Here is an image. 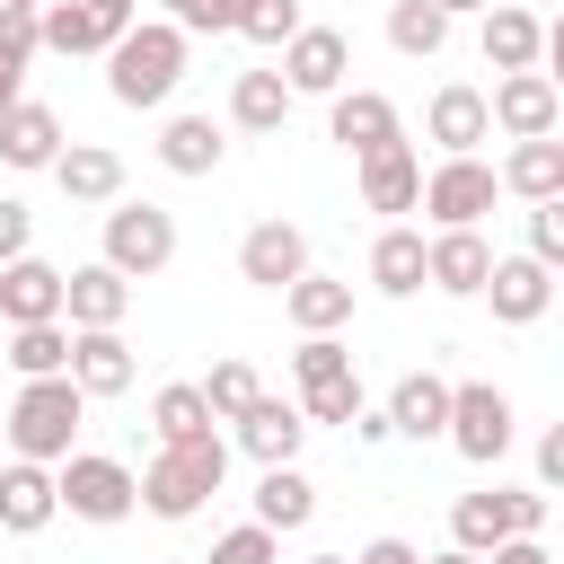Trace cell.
<instances>
[{
    "mask_svg": "<svg viewBox=\"0 0 564 564\" xmlns=\"http://www.w3.org/2000/svg\"><path fill=\"white\" fill-rule=\"evenodd\" d=\"M185 79V26L176 18H132L115 44H106V88L115 106H167Z\"/></svg>",
    "mask_w": 564,
    "mask_h": 564,
    "instance_id": "obj_1",
    "label": "cell"
},
{
    "mask_svg": "<svg viewBox=\"0 0 564 564\" xmlns=\"http://www.w3.org/2000/svg\"><path fill=\"white\" fill-rule=\"evenodd\" d=\"M229 476V441L203 432V441H159V458L141 467V511L150 520H194Z\"/></svg>",
    "mask_w": 564,
    "mask_h": 564,
    "instance_id": "obj_2",
    "label": "cell"
},
{
    "mask_svg": "<svg viewBox=\"0 0 564 564\" xmlns=\"http://www.w3.org/2000/svg\"><path fill=\"white\" fill-rule=\"evenodd\" d=\"M79 414H88V397H79L70 370L26 379L18 405H9V458H44V467H62V458L79 449Z\"/></svg>",
    "mask_w": 564,
    "mask_h": 564,
    "instance_id": "obj_3",
    "label": "cell"
},
{
    "mask_svg": "<svg viewBox=\"0 0 564 564\" xmlns=\"http://www.w3.org/2000/svg\"><path fill=\"white\" fill-rule=\"evenodd\" d=\"M53 485H62V511L88 520V529H115V520L141 511V476H132L123 458H106V449H70V458L53 467Z\"/></svg>",
    "mask_w": 564,
    "mask_h": 564,
    "instance_id": "obj_4",
    "label": "cell"
},
{
    "mask_svg": "<svg viewBox=\"0 0 564 564\" xmlns=\"http://www.w3.org/2000/svg\"><path fill=\"white\" fill-rule=\"evenodd\" d=\"M123 282H150V273H167L176 264V212L167 203H106V247H97Z\"/></svg>",
    "mask_w": 564,
    "mask_h": 564,
    "instance_id": "obj_5",
    "label": "cell"
},
{
    "mask_svg": "<svg viewBox=\"0 0 564 564\" xmlns=\"http://www.w3.org/2000/svg\"><path fill=\"white\" fill-rule=\"evenodd\" d=\"M467 467H494L511 449V397L494 379H449V432H441Z\"/></svg>",
    "mask_w": 564,
    "mask_h": 564,
    "instance_id": "obj_6",
    "label": "cell"
},
{
    "mask_svg": "<svg viewBox=\"0 0 564 564\" xmlns=\"http://www.w3.org/2000/svg\"><path fill=\"white\" fill-rule=\"evenodd\" d=\"M494 194H502V176L467 150V159L423 167V203H414V212H432V229H476V220L494 212Z\"/></svg>",
    "mask_w": 564,
    "mask_h": 564,
    "instance_id": "obj_7",
    "label": "cell"
},
{
    "mask_svg": "<svg viewBox=\"0 0 564 564\" xmlns=\"http://www.w3.org/2000/svg\"><path fill=\"white\" fill-rule=\"evenodd\" d=\"M485 106H494V132H502V141H538V132H555L564 88H555L546 70H494Z\"/></svg>",
    "mask_w": 564,
    "mask_h": 564,
    "instance_id": "obj_8",
    "label": "cell"
},
{
    "mask_svg": "<svg viewBox=\"0 0 564 564\" xmlns=\"http://www.w3.org/2000/svg\"><path fill=\"white\" fill-rule=\"evenodd\" d=\"M476 300H485L502 326H538V317L555 308V273L520 247V256H494V273H485V291H476Z\"/></svg>",
    "mask_w": 564,
    "mask_h": 564,
    "instance_id": "obj_9",
    "label": "cell"
},
{
    "mask_svg": "<svg viewBox=\"0 0 564 564\" xmlns=\"http://www.w3.org/2000/svg\"><path fill=\"white\" fill-rule=\"evenodd\" d=\"M423 141H432L441 159H467L476 141H494V106H485V88H467V79L432 88V106H423Z\"/></svg>",
    "mask_w": 564,
    "mask_h": 564,
    "instance_id": "obj_10",
    "label": "cell"
},
{
    "mask_svg": "<svg viewBox=\"0 0 564 564\" xmlns=\"http://www.w3.org/2000/svg\"><path fill=\"white\" fill-rule=\"evenodd\" d=\"M238 273H247L256 291H291V282L308 273V229H300V220H256V229L238 238Z\"/></svg>",
    "mask_w": 564,
    "mask_h": 564,
    "instance_id": "obj_11",
    "label": "cell"
},
{
    "mask_svg": "<svg viewBox=\"0 0 564 564\" xmlns=\"http://www.w3.org/2000/svg\"><path fill=\"white\" fill-rule=\"evenodd\" d=\"M53 520H62L53 467H44V458H9V467H0V538H35V529H53Z\"/></svg>",
    "mask_w": 564,
    "mask_h": 564,
    "instance_id": "obj_12",
    "label": "cell"
},
{
    "mask_svg": "<svg viewBox=\"0 0 564 564\" xmlns=\"http://www.w3.org/2000/svg\"><path fill=\"white\" fill-rule=\"evenodd\" d=\"M352 167H361V212H388V220H397V212H414V203H423V150H414V141L361 150Z\"/></svg>",
    "mask_w": 564,
    "mask_h": 564,
    "instance_id": "obj_13",
    "label": "cell"
},
{
    "mask_svg": "<svg viewBox=\"0 0 564 564\" xmlns=\"http://www.w3.org/2000/svg\"><path fill=\"white\" fill-rule=\"evenodd\" d=\"M132 344H123V326H70V379H79V397L97 405V397H123L132 388Z\"/></svg>",
    "mask_w": 564,
    "mask_h": 564,
    "instance_id": "obj_14",
    "label": "cell"
},
{
    "mask_svg": "<svg viewBox=\"0 0 564 564\" xmlns=\"http://www.w3.org/2000/svg\"><path fill=\"white\" fill-rule=\"evenodd\" d=\"M344 70H352V44H344L335 26H300V35L282 44V79H291V97H335Z\"/></svg>",
    "mask_w": 564,
    "mask_h": 564,
    "instance_id": "obj_15",
    "label": "cell"
},
{
    "mask_svg": "<svg viewBox=\"0 0 564 564\" xmlns=\"http://www.w3.org/2000/svg\"><path fill=\"white\" fill-rule=\"evenodd\" d=\"M62 282H70V273L44 264L35 247L9 256V264H0V317H9V326H44V317H62Z\"/></svg>",
    "mask_w": 564,
    "mask_h": 564,
    "instance_id": "obj_16",
    "label": "cell"
},
{
    "mask_svg": "<svg viewBox=\"0 0 564 564\" xmlns=\"http://www.w3.org/2000/svg\"><path fill=\"white\" fill-rule=\"evenodd\" d=\"M326 141H344V150L361 159V150L405 141V123H397V106H388L379 88H335V106H326Z\"/></svg>",
    "mask_w": 564,
    "mask_h": 564,
    "instance_id": "obj_17",
    "label": "cell"
},
{
    "mask_svg": "<svg viewBox=\"0 0 564 564\" xmlns=\"http://www.w3.org/2000/svg\"><path fill=\"white\" fill-rule=\"evenodd\" d=\"M423 273H432V291H449V300H476V291H485V273H494V247H485V229H432V247H423Z\"/></svg>",
    "mask_w": 564,
    "mask_h": 564,
    "instance_id": "obj_18",
    "label": "cell"
},
{
    "mask_svg": "<svg viewBox=\"0 0 564 564\" xmlns=\"http://www.w3.org/2000/svg\"><path fill=\"white\" fill-rule=\"evenodd\" d=\"M229 432H238V449H247L256 467H282V458H300V441H308V414H300L291 397H256V405H247Z\"/></svg>",
    "mask_w": 564,
    "mask_h": 564,
    "instance_id": "obj_19",
    "label": "cell"
},
{
    "mask_svg": "<svg viewBox=\"0 0 564 564\" xmlns=\"http://www.w3.org/2000/svg\"><path fill=\"white\" fill-rule=\"evenodd\" d=\"M53 159H62V115H53L44 97H18V106L0 115V167L35 176V167H53Z\"/></svg>",
    "mask_w": 564,
    "mask_h": 564,
    "instance_id": "obj_20",
    "label": "cell"
},
{
    "mask_svg": "<svg viewBox=\"0 0 564 564\" xmlns=\"http://www.w3.org/2000/svg\"><path fill=\"white\" fill-rule=\"evenodd\" d=\"M44 176L62 185V203H115V194H123V150H106V141H62V159H53Z\"/></svg>",
    "mask_w": 564,
    "mask_h": 564,
    "instance_id": "obj_21",
    "label": "cell"
},
{
    "mask_svg": "<svg viewBox=\"0 0 564 564\" xmlns=\"http://www.w3.org/2000/svg\"><path fill=\"white\" fill-rule=\"evenodd\" d=\"M123 308H132V282L97 256V264H70V282H62V326H123Z\"/></svg>",
    "mask_w": 564,
    "mask_h": 564,
    "instance_id": "obj_22",
    "label": "cell"
},
{
    "mask_svg": "<svg viewBox=\"0 0 564 564\" xmlns=\"http://www.w3.org/2000/svg\"><path fill=\"white\" fill-rule=\"evenodd\" d=\"M115 35H123V26H115V18H97L88 0H44V9H35V44H44V53H62V62L106 53Z\"/></svg>",
    "mask_w": 564,
    "mask_h": 564,
    "instance_id": "obj_23",
    "label": "cell"
},
{
    "mask_svg": "<svg viewBox=\"0 0 564 564\" xmlns=\"http://www.w3.org/2000/svg\"><path fill=\"white\" fill-rule=\"evenodd\" d=\"M476 44H485V70H538V53H546V18L494 0L485 26H476Z\"/></svg>",
    "mask_w": 564,
    "mask_h": 564,
    "instance_id": "obj_24",
    "label": "cell"
},
{
    "mask_svg": "<svg viewBox=\"0 0 564 564\" xmlns=\"http://www.w3.org/2000/svg\"><path fill=\"white\" fill-rule=\"evenodd\" d=\"M388 423H397V441H441L449 432V379L441 370H405L388 388Z\"/></svg>",
    "mask_w": 564,
    "mask_h": 564,
    "instance_id": "obj_25",
    "label": "cell"
},
{
    "mask_svg": "<svg viewBox=\"0 0 564 564\" xmlns=\"http://www.w3.org/2000/svg\"><path fill=\"white\" fill-rule=\"evenodd\" d=\"M423 229H405V220H388L379 238H370V291H388V300H414L432 273H423Z\"/></svg>",
    "mask_w": 564,
    "mask_h": 564,
    "instance_id": "obj_26",
    "label": "cell"
},
{
    "mask_svg": "<svg viewBox=\"0 0 564 564\" xmlns=\"http://www.w3.org/2000/svg\"><path fill=\"white\" fill-rule=\"evenodd\" d=\"M220 159H229V132L212 115H167V132H159V167L167 176H212Z\"/></svg>",
    "mask_w": 564,
    "mask_h": 564,
    "instance_id": "obj_27",
    "label": "cell"
},
{
    "mask_svg": "<svg viewBox=\"0 0 564 564\" xmlns=\"http://www.w3.org/2000/svg\"><path fill=\"white\" fill-rule=\"evenodd\" d=\"M282 317H291L300 335H335V326L352 317V282H344V273H317V264H308V273H300V282L282 291Z\"/></svg>",
    "mask_w": 564,
    "mask_h": 564,
    "instance_id": "obj_28",
    "label": "cell"
},
{
    "mask_svg": "<svg viewBox=\"0 0 564 564\" xmlns=\"http://www.w3.org/2000/svg\"><path fill=\"white\" fill-rule=\"evenodd\" d=\"M494 176H502V194H520V203H555V194H564V141H555V132L511 141V159H502Z\"/></svg>",
    "mask_w": 564,
    "mask_h": 564,
    "instance_id": "obj_29",
    "label": "cell"
},
{
    "mask_svg": "<svg viewBox=\"0 0 564 564\" xmlns=\"http://www.w3.org/2000/svg\"><path fill=\"white\" fill-rule=\"evenodd\" d=\"M229 123L238 132H282L291 123V79L282 70H238L229 79Z\"/></svg>",
    "mask_w": 564,
    "mask_h": 564,
    "instance_id": "obj_30",
    "label": "cell"
},
{
    "mask_svg": "<svg viewBox=\"0 0 564 564\" xmlns=\"http://www.w3.org/2000/svg\"><path fill=\"white\" fill-rule=\"evenodd\" d=\"M256 520H264L273 538H282V529H308V520H317V485H308L291 458L264 467V476H256Z\"/></svg>",
    "mask_w": 564,
    "mask_h": 564,
    "instance_id": "obj_31",
    "label": "cell"
},
{
    "mask_svg": "<svg viewBox=\"0 0 564 564\" xmlns=\"http://www.w3.org/2000/svg\"><path fill=\"white\" fill-rule=\"evenodd\" d=\"M150 432H159V441H203V432H220V414L203 405V379H167V388L150 397Z\"/></svg>",
    "mask_w": 564,
    "mask_h": 564,
    "instance_id": "obj_32",
    "label": "cell"
},
{
    "mask_svg": "<svg viewBox=\"0 0 564 564\" xmlns=\"http://www.w3.org/2000/svg\"><path fill=\"white\" fill-rule=\"evenodd\" d=\"M9 370H18V379H53V370H70V326H62V317H44V326H9Z\"/></svg>",
    "mask_w": 564,
    "mask_h": 564,
    "instance_id": "obj_33",
    "label": "cell"
},
{
    "mask_svg": "<svg viewBox=\"0 0 564 564\" xmlns=\"http://www.w3.org/2000/svg\"><path fill=\"white\" fill-rule=\"evenodd\" d=\"M502 538H511V520H502V485H494V494H458V502H449V546L494 555Z\"/></svg>",
    "mask_w": 564,
    "mask_h": 564,
    "instance_id": "obj_34",
    "label": "cell"
},
{
    "mask_svg": "<svg viewBox=\"0 0 564 564\" xmlns=\"http://www.w3.org/2000/svg\"><path fill=\"white\" fill-rule=\"evenodd\" d=\"M449 26H458V18L432 9V0H397V9H388V44H397L405 62H432V53L449 44Z\"/></svg>",
    "mask_w": 564,
    "mask_h": 564,
    "instance_id": "obj_35",
    "label": "cell"
},
{
    "mask_svg": "<svg viewBox=\"0 0 564 564\" xmlns=\"http://www.w3.org/2000/svg\"><path fill=\"white\" fill-rule=\"evenodd\" d=\"M256 397H264V379H256V361H238V352H229V361H212V379H203V405H212L220 423H238V414H247Z\"/></svg>",
    "mask_w": 564,
    "mask_h": 564,
    "instance_id": "obj_36",
    "label": "cell"
},
{
    "mask_svg": "<svg viewBox=\"0 0 564 564\" xmlns=\"http://www.w3.org/2000/svg\"><path fill=\"white\" fill-rule=\"evenodd\" d=\"M35 18H0V115L26 97V62H35Z\"/></svg>",
    "mask_w": 564,
    "mask_h": 564,
    "instance_id": "obj_37",
    "label": "cell"
},
{
    "mask_svg": "<svg viewBox=\"0 0 564 564\" xmlns=\"http://www.w3.org/2000/svg\"><path fill=\"white\" fill-rule=\"evenodd\" d=\"M361 405H370V397H361V379H352V370H335V379L300 388V414H308V423H352Z\"/></svg>",
    "mask_w": 564,
    "mask_h": 564,
    "instance_id": "obj_38",
    "label": "cell"
},
{
    "mask_svg": "<svg viewBox=\"0 0 564 564\" xmlns=\"http://www.w3.org/2000/svg\"><path fill=\"white\" fill-rule=\"evenodd\" d=\"M203 564H282V538L264 529V520H238V529H220L212 538V555Z\"/></svg>",
    "mask_w": 564,
    "mask_h": 564,
    "instance_id": "obj_39",
    "label": "cell"
},
{
    "mask_svg": "<svg viewBox=\"0 0 564 564\" xmlns=\"http://www.w3.org/2000/svg\"><path fill=\"white\" fill-rule=\"evenodd\" d=\"M335 370H352V344H344V335H300L291 379H300V388H317V379H335Z\"/></svg>",
    "mask_w": 564,
    "mask_h": 564,
    "instance_id": "obj_40",
    "label": "cell"
},
{
    "mask_svg": "<svg viewBox=\"0 0 564 564\" xmlns=\"http://www.w3.org/2000/svg\"><path fill=\"white\" fill-rule=\"evenodd\" d=\"M300 26H308V18H300V0H256L238 35H247V44H273V53H282V44L300 35Z\"/></svg>",
    "mask_w": 564,
    "mask_h": 564,
    "instance_id": "obj_41",
    "label": "cell"
},
{
    "mask_svg": "<svg viewBox=\"0 0 564 564\" xmlns=\"http://www.w3.org/2000/svg\"><path fill=\"white\" fill-rule=\"evenodd\" d=\"M529 256H538L546 273H564V194H555V203H529Z\"/></svg>",
    "mask_w": 564,
    "mask_h": 564,
    "instance_id": "obj_42",
    "label": "cell"
},
{
    "mask_svg": "<svg viewBox=\"0 0 564 564\" xmlns=\"http://www.w3.org/2000/svg\"><path fill=\"white\" fill-rule=\"evenodd\" d=\"M247 9H256V0H194L176 26H185V35H238V26H247Z\"/></svg>",
    "mask_w": 564,
    "mask_h": 564,
    "instance_id": "obj_43",
    "label": "cell"
},
{
    "mask_svg": "<svg viewBox=\"0 0 564 564\" xmlns=\"http://www.w3.org/2000/svg\"><path fill=\"white\" fill-rule=\"evenodd\" d=\"M502 520H511V538H538L546 529V485H502Z\"/></svg>",
    "mask_w": 564,
    "mask_h": 564,
    "instance_id": "obj_44",
    "label": "cell"
},
{
    "mask_svg": "<svg viewBox=\"0 0 564 564\" xmlns=\"http://www.w3.org/2000/svg\"><path fill=\"white\" fill-rule=\"evenodd\" d=\"M26 247H35V212H26L18 194H0V264H9V256H26Z\"/></svg>",
    "mask_w": 564,
    "mask_h": 564,
    "instance_id": "obj_45",
    "label": "cell"
},
{
    "mask_svg": "<svg viewBox=\"0 0 564 564\" xmlns=\"http://www.w3.org/2000/svg\"><path fill=\"white\" fill-rule=\"evenodd\" d=\"M538 485H546V494H564V423H546V432H538Z\"/></svg>",
    "mask_w": 564,
    "mask_h": 564,
    "instance_id": "obj_46",
    "label": "cell"
},
{
    "mask_svg": "<svg viewBox=\"0 0 564 564\" xmlns=\"http://www.w3.org/2000/svg\"><path fill=\"white\" fill-rule=\"evenodd\" d=\"M344 432H352L361 449H379V441H397V423H388V405H361V414H352Z\"/></svg>",
    "mask_w": 564,
    "mask_h": 564,
    "instance_id": "obj_47",
    "label": "cell"
},
{
    "mask_svg": "<svg viewBox=\"0 0 564 564\" xmlns=\"http://www.w3.org/2000/svg\"><path fill=\"white\" fill-rule=\"evenodd\" d=\"M352 564H423V546H405V538H370Z\"/></svg>",
    "mask_w": 564,
    "mask_h": 564,
    "instance_id": "obj_48",
    "label": "cell"
},
{
    "mask_svg": "<svg viewBox=\"0 0 564 564\" xmlns=\"http://www.w3.org/2000/svg\"><path fill=\"white\" fill-rule=\"evenodd\" d=\"M485 564H555V555H546V546H538V538H502V546H494V555H485Z\"/></svg>",
    "mask_w": 564,
    "mask_h": 564,
    "instance_id": "obj_49",
    "label": "cell"
},
{
    "mask_svg": "<svg viewBox=\"0 0 564 564\" xmlns=\"http://www.w3.org/2000/svg\"><path fill=\"white\" fill-rule=\"evenodd\" d=\"M538 70L564 88V18H546V53H538Z\"/></svg>",
    "mask_w": 564,
    "mask_h": 564,
    "instance_id": "obj_50",
    "label": "cell"
},
{
    "mask_svg": "<svg viewBox=\"0 0 564 564\" xmlns=\"http://www.w3.org/2000/svg\"><path fill=\"white\" fill-rule=\"evenodd\" d=\"M88 9H97V18H115V26H132V18H141V0H88Z\"/></svg>",
    "mask_w": 564,
    "mask_h": 564,
    "instance_id": "obj_51",
    "label": "cell"
},
{
    "mask_svg": "<svg viewBox=\"0 0 564 564\" xmlns=\"http://www.w3.org/2000/svg\"><path fill=\"white\" fill-rule=\"evenodd\" d=\"M432 9H449V18H485L494 0H432Z\"/></svg>",
    "mask_w": 564,
    "mask_h": 564,
    "instance_id": "obj_52",
    "label": "cell"
},
{
    "mask_svg": "<svg viewBox=\"0 0 564 564\" xmlns=\"http://www.w3.org/2000/svg\"><path fill=\"white\" fill-rule=\"evenodd\" d=\"M423 564H485V555H467V546H441V555H423Z\"/></svg>",
    "mask_w": 564,
    "mask_h": 564,
    "instance_id": "obj_53",
    "label": "cell"
},
{
    "mask_svg": "<svg viewBox=\"0 0 564 564\" xmlns=\"http://www.w3.org/2000/svg\"><path fill=\"white\" fill-rule=\"evenodd\" d=\"M35 9H44V0H0V18H35Z\"/></svg>",
    "mask_w": 564,
    "mask_h": 564,
    "instance_id": "obj_54",
    "label": "cell"
},
{
    "mask_svg": "<svg viewBox=\"0 0 564 564\" xmlns=\"http://www.w3.org/2000/svg\"><path fill=\"white\" fill-rule=\"evenodd\" d=\"M159 9H167V18H185V9H194V0H159Z\"/></svg>",
    "mask_w": 564,
    "mask_h": 564,
    "instance_id": "obj_55",
    "label": "cell"
},
{
    "mask_svg": "<svg viewBox=\"0 0 564 564\" xmlns=\"http://www.w3.org/2000/svg\"><path fill=\"white\" fill-rule=\"evenodd\" d=\"M308 564H352V555H308Z\"/></svg>",
    "mask_w": 564,
    "mask_h": 564,
    "instance_id": "obj_56",
    "label": "cell"
}]
</instances>
